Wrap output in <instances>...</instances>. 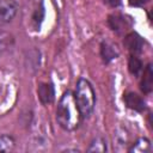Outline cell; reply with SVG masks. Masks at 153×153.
Segmentation results:
<instances>
[{
  "label": "cell",
  "mask_w": 153,
  "mask_h": 153,
  "mask_svg": "<svg viewBox=\"0 0 153 153\" xmlns=\"http://www.w3.org/2000/svg\"><path fill=\"white\" fill-rule=\"evenodd\" d=\"M81 120L80 111L78 109L74 93L72 91H66L59 100L56 109V121L60 127L65 130L72 131L79 127Z\"/></svg>",
  "instance_id": "1"
},
{
  "label": "cell",
  "mask_w": 153,
  "mask_h": 153,
  "mask_svg": "<svg viewBox=\"0 0 153 153\" xmlns=\"http://www.w3.org/2000/svg\"><path fill=\"white\" fill-rule=\"evenodd\" d=\"M140 88L143 93H149L153 88V71H152V65H147L146 69L143 71L142 80L140 84Z\"/></svg>",
  "instance_id": "9"
},
{
  "label": "cell",
  "mask_w": 153,
  "mask_h": 153,
  "mask_svg": "<svg viewBox=\"0 0 153 153\" xmlns=\"http://www.w3.org/2000/svg\"><path fill=\"white\" fill-rule=\"evenodd\" d=\"M88 152H105L106 151V142L103 137L98 136L96 139H93V141L91 142L88 149Z\"/></svg>",
  "instance_id": "12"
},
{
  "label": "cell",
  "mask_w": 153,
  "mask_h": 153,
  "mask_svg": "<svg viewBox=\"0 0 153 153\" xmlns=\"http://www.w3.org/2000/svg\"><path fill=\"white\" fill-rule=\"evenodd\" d=\"M100 55H102L103 61L105 63H109L110 61L115 60L120 55V50L116 44L105 41V42H102L100 44Z\"/></svg>",
  "instance_id": "8"
},
{
  "label": "cell",
  "mask_w": 153,
  "mask_h": 153,
  "mask_svg": "<svg viewBox=\"0 0 153 153\" xmlns=\"http://www.w3.org/2000/svg\"><path fill=\"white\" fill-rule=\"evenodd\" d=\"M43 16H44V7H43V4L41 2L39 8L37 7V8L35 10V12H33V16H32V22H33L36 29L39 27V24H41V22H42V19H43Z\"/></svg>",
  "instance_id": "14"
},
{
  "label": "cell",
  "mask_w": 153,
  "mask_h": 153,
  "mask_svg": "<svg viewBox=\"0 0 153 153\" xmlns=\"http://www.w3.org/2000/svg\"><path fill=\"white\" fill-rule=\"evenodd\" d=\"M124 99V103L126 105L131 109V110H135L137 112H142L145 109H146V103L143 100L142 97H140L137 93H134V92H128L124 94L123 97Z\"/></svg>",
  "instance_id": "6"
},
{
  "label": "cell",
  "mask_w": 153,
  "mask_h": 153,
  "mask_svg": "<svg viewBox=\"0 0 153 153\" xmlns=\"http://www.w3.org/2000/svg\"><path fill=\"white\" fill-rule=\"evenodd\" d=\"M17 8L16 0H0V22L7 23L12 20L17 13Z\"/></svg>",
  "instance_id": "5"
},
{
  "label": "cell",
  "mask_w": 153,
  "mask_h": 153,
  "mask_svg": "<svg viewBox=\"0 0 153 153\" xmlns=\"http://www.w3.org/2000/svg\"><path fill=\"white\" fill-rule=\"evenodd\" d=\"M37 93H38V98H39L42 104L48 105V104H51L54 102L55 92H54V87H53L51 84H49V82H41L38 85Z\"/></svg>",
  "instance_id": "7"
},
{
  "label": "cell",
  "mask_w": 153,
  "mask_h": 153,
  "mask_svg": "<svg viewBox=\"0 0 153 153\" xmlns=\"http://www.w3.org/2000/svg\"><path fill=\"white\" fill-rule=\"evenodd\" d=\"M124 47L133 54V55H137L142 51L143 48V39L142 37L136 33V32H129L126 37H124Z\"/></svg>",
  "instance_id": "4"
},
{
  "label": "cell",
  "mask_w": 153,
  "mask_h": 153,
  "mask_svg": "<svg viewBox=\"0 0 153 153\" xmlns=\"http://www.w3.org/2000/svg\"><path fill=\"white\" fill-rule=\"evenodd\" d=\"M74 98L80 111L81 117H87L91 115L94 108V92L91 84L86 79H79L75 86Z\"/></svg>",
  "instance_id": "2"
},
{
  "label": "cell",
  "mask_w": 153,
  "mask_h": 153,
  "mask_svg": "<svg viewBox=\"0 0 153 153\" xmlns=\"http://www.w3.org/2000/svg\"><path fill=\"white\" fill-rule=\"evenodd\" d=\"M148 0H128L129 5L130 6H134V7H140V6H143Z\"/></svg>",
  "instance_id": "15"
},
{
  "label": "cell",
  "mask_w": 153,
  "mask_h": 153,
  "mask_svg": "<svg viewBox=\"0 0 153 153\" xmlns=\"http://www.w3.org/2000/svg\"><path fill=\"white\" fill-rule=\"evenodd\" d=\"M129 151L135 152V153H148L152 151V146H151V142L148 139L140 137L135 143H133V146Z\"/></svg>",
  "instance_id": "10"
},
{
  "label": "cell",
  "mask_w": 153,
  "mask_h": 153,
  "mask_svg": "<svg viewBox=\"0 0 153 153\" xmlns=\"http://www.w3.org/2000/svg\"><path fill=\"white\" fill-rule=\"evenodd\" d=\"M14 147V140L13 137L8 135H2L0 137V152H10Z\"/></svg>",
  "instance_id": "13"
},
{
  "label": "cell",
  "mask_w": 153,
  "mask_h": 153,
  "mask_svg": "<svg viewBox=\"0 0 153 153\" xmlns=\"http://www.w3.org/2000/svg\"><path fill=\"white\" fill-rule=\"evenodd\" d=\"M104 2L110 7H117L122 4V0H104Z\"/></svg>",
  "instance_id": "16"
},
{
  "label": "cell",
  "mask_w": 153,
  "mask_h": 153,
  "mask_svg": "<svg viewBox=\"0 0 153 153\" xmlns=\"http://www.w3.org/2000/svg\"><path fill=\"white\" fill-rule=\"evenodd\" d=\"M128 69H129V72L133 75L137 76L141 73V71H142V62H141V60L139 57H136L135 55L130 56L129 61H128Z\"/></svg>",
  "instance_id": "11"
},
{
  "label": "cell",
  "mask_w": 153,
  "mask_h": 153,
  "mask_svg": "<svg viewBox=\"0 0 153 153\" xmlns=\"http://www.w3.org/2000/svg\"><path fill=\"white\" fill-rule=\"evenodd\" d=\"M108 24L112 31L123 33L131 27L133 22L128 16H124L122 13H112L108 18Z\"/></svg>",
  "instance_id": "3"
}]
</instances>
